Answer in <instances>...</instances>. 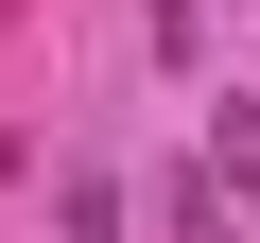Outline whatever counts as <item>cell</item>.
Here are the masks:
<instances>
[{
    "mask_svg": "<svg viewBox=\"0 0 260 243\" xmlns=\"http://www.w3.org/2000/svg\"><path fill=\"white\" fill-rule=\"evenodd\" d=\"M70 243H121V191L104 174H70Z\"/></svg>",
    "mask_w": 260,
    "mask_h": 243,
    "instance_id": "cell-1",
    "label": "cell"
}]
</instances>
